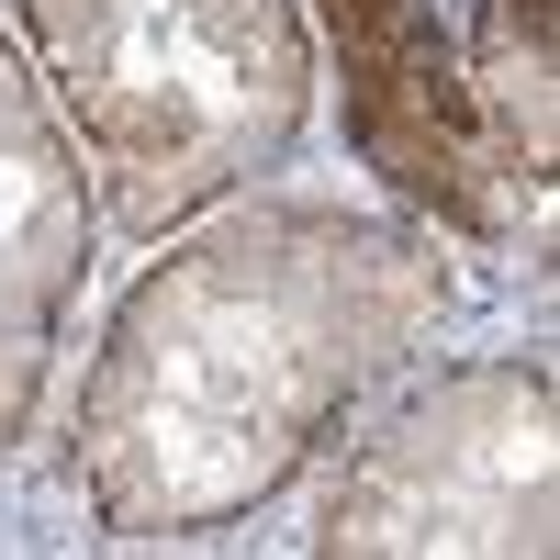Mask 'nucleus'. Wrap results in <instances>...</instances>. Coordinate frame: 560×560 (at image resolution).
Segmentation results:
<instances>
[{"instance_id":"3","label":"nucleus","mask_w":560,"mask_h":560,"mask_svg":"<svg viewBox=\"0 0 560 560\" xmlns=\"http://www.w3.org/2000/svg\"><path fill=\"white\" fill-rule=\"evenodd\" d=\"M560 404L549 359H459L415 382L314 504L325 560H549Z\"/></svg>"},{"instance_id":"1","label":"nucleus","mask_w":560,"mask_h":560,"mask_svg":"<svg viewBox=\"0 0 560 560\" xmlns=\"http://www.w3.org/2000/svg\"><path fill=\"white\" fill-rule=\"evenodd\" d=\"M158 247L68 404L79 516L147 549L224 538L292 493L459 303L438 224L314 191H236Z\"/></svg>"},{"instance_id":"2","label":"nucleus","mask_w":560,"mask_h":560,"mask_svg":"<svg viewBox=\"0 0 560 560\" xmlns=\"http://www.w3.org/2000/svg\"><path fill=\"white\" fill-rule=\"evenodd\" d=\"M0 23L135 247L292 168L314 124L303 0H0Z\"/></svg>"},{"instance_id":"4","label":"nucleus","mask_w":560,"mask_h":560,"mask_svg":"<svg viewBox=\"0 0 560 560\" xmlns=\"http://www.w3.org/2000/svg\"><path fill=\"white\" fill-rule=\"evenodd\" d=\"M325 68L348 102V147L404 213L438 236H516L493 191V158L471 135V90H459V45L438 0H314Z\"/></svg>"},{"instance_id":"5","label":"nucleus","mask_w":560,"mask_h":560,"mask_svg":"<svg viewBox=\"0 0 560 560\" xmlns=\"http://www.w3.org/2000/svg\"><path fill=\"white\" fill-rule=\"evenodd\" d=\"M90 247H102V202L68 147L45 79L23 68L12 23H0V459L34 438L45 393H57L68 325L90 292Z\"/></svg>"},{"instance_id":"6","label":"nucleus","mask_w":560,"mask_h":560,"mask_svg":"<svg viewBox=\"0 0 560 560\" xmlns=\"http://www.w3.org/2000/svg\"><path fill=\"white\" fill-rule=\"evenodd\" d=\"M459 90H471V135L493 158L504 213L527 202L549 213V168H560V45H549V0H482L471 45H459Z\"/></svg>"}]
</instances>
